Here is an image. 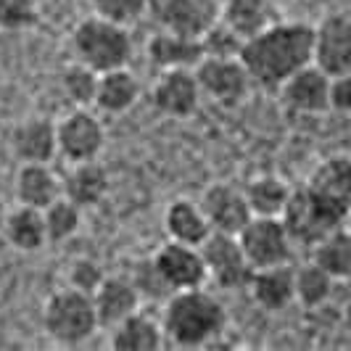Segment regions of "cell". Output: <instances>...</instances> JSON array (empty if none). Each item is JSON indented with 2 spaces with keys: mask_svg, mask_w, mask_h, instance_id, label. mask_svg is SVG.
<instances>
[{
  "mask_svg": "<svg viewBox=\"0 0 351 351\" xmlns=\"http://www.w3.org/2000/svg\"><path fill=\"white\" fill-rule=\"evenodd\" d=\"M241 61L251 82L278 90L299 69L315 61V27L304 21H278L246 37Z\"/></svg>",
  "mask_w": 351,
  "mask_h": 351,
  "instance_id": "1",
  "label": "cell"
},
{
  "mask_svg": "<svg viewBox=\"0 0 351 351\" xmlns=\"http://www.w3.org/2000/svg\"><path fill=\"white\" fill-rule=\"evenodd\" d=\"M161 328L175 346H185V349L214 346V341L228 328V312L222 301L209 293L204 285L175 291L167 296Z\"/></svg>",
  "mask_w": 351,
  "mask_h": 351,
  "instance_id": "2",
  "label": "cell"
},
{
  "mask_svg": "<svg viewBox=\"0 0 351 351\" xmlns=\"http://www.w3.org/2000/svg\"><path fill=\"white\" fill-rule=\"evenodd\" d=\"M71 51L77 61L104 74V71L122 69L130 64L132 37L127 32V24L93 14L71 29Z\"/></svg>",
  "mask_w": 351,
  "mask_h": 351,
  "instance_id": "3",
  "label": "cell"
},
{
  "mask_svg": "<svg viewBox=\"0 0 351 351\" xmlns=\"http://www.w3.org/2000/svg\"><path fill=\"white\" fill-rule=\"evenodd\" d=\"M101 328L93 293L80 288H61L48 296L43 306V330L51 335L56 343L77 346L85 343Z\"/></svg>",
  "mask_w": 351,
  "mask_h": 351,
  "instance_id": "4",
  "label": "cell"
},
{
  "mask_svg": "<svg viewBox=\"0 0 351 351\" xmlns=\"http://www.w3.org/2000/svg\"><path fill=\"white\" fill-rule=\"evenodd\" d=\"M280 217L293 243L304 248H315L325 235L346 225V217L338 214L333 206H328L322 198H317L306 185L291 191V198Z\"/></svg>",
  "mask_w": 351,
  "mask_h": 351,
  "instance_id": "5",
  "label": "cell"
},
{
  "mask_svg": "<svg viewBox=\"0 0 351 351\" xmlns=\"http://www.w3.org/2000/svg\"><path fill=\"white\" fill-rule=\"evenodd\" d=\"M238 241L254 269L291 264L293 246H296L282 217H251L246 228L238 232Z\"/></svg>",
  "mask_w": 351,
  "mask_h": 351,
  "instance_id": "6",
  "label": "cell"
},
{
  "mask_svg": "<svg viewBox=\"0 0 351 351\" xmlns=\"http://www.w3.org/2000/svg\"><path fill=\"white\" fill-rule=\"evenodd\" d=\"M195 80L201 85L204 98L214 101L217 106H238L248 95L251 74L243 66L241 56L232 58H217V56H204L201 64L195 66Z\"/></svg>",
  "mask_w": 351,
  "mask_h": 351,
  "instance_id": "7",
  "label": "cell"
},
{
  "mask_svg": "<svg viewBox=\"0 0 351 351\" xmlns=\"http://www.w3.org/2000/svg\"><path fill=\"white\" fill-rule=\"evenodd\" d=\"M201 254L206 262L209 280L217 282L219 288H248V280L254 275V267L248 262L246 251L241 246L238 235L228 232H211L209 238L201 243Z\"/></svg>",
  "mask_w": 351,
  "mask_h": 351,
  "instance_id": "8",
  "label": "cell"
},
{
  "mask_svg": "<svg viewBox=\"0 0 351 351\" xmlns=\"http://www.w3.org/2000/svg\"><path fill=\"white\" fill-rule=\"evenodd\" d=\"M148 14L154 19L156 29L201 37L219 21V3L217 0H151Z\"/></svg>",
  "mask_w": 351,
  "mask_h": 351,
  "instance_id": "9",
  "label": "cell"
},
{
  "mask_svg": "<svg viewBox=\"0 0 351 351\" xmlns=\"http://www.w3.org/2000/svg\"><path fill=\"white\" fill-rule=\"evenodd\" d=\"M56 135H58V156H64L69 164L98 158L106 143L104 124L85 106H77L61 122H56Z\"/></svg>",
  "mask_w": 351,
  "mask_h": 351,
  "instance_id": "10",
  "label": "cell"
},
{
  "mask_svg": "<svg viewBox=\"0 0 351 351\" xmlns=\"http://www.w3.org/2000/svg\"><path fill=\"white\" fill-rule=\"evenodd\" d=\"M204 93L195 80V69H164L151 88V101L158 114L172 119H188L198 111Z\"/></svg>",
  "mask_w": 351,
  "mask_h": 351,
  "instance_id": "11",
  "label": "cell"
},
{
  "mask_svg": "<svg viewBox=\"0 0 351 351\" xmlns=\"http://www.w3.org/2000/svg\"><path fill=\"white\" fill-rule=\"evenodd\" d=\"M158 272L164 282L169 285V291H188V288H201L209 282V272H206V262L201 246H188V243H177V241H167L164 246L154 254Z\"/></svg>",
  "mask_w": 351,
  "mask_h": 351,
  "instance_id": "12",
  "label": "cell"
},
{
  "mask_svg": "<svg viewBox=\"0 0 351 351\" xmlns=\"http://www.w3.org/2000/svg\"><path fill=\"white\" fill-rule=\"evenodd\" d=\"M315 64L338 77L351 71V16L333 14L315 27Z\"/></svg>",
  "mask_w": 351,
  "mask_h": 351,
  "instance_id": "13",
  "label": "cell"
},
{
  "mask_svg": "<svg viewBox=\"0 0 351 351\" xmlns=\"http://www.w3.org/2000/svg\"><path fill=\"white\" fill-rule=\"evenodd\" d=\"M201 209L209 217V225L214 232L238 235L254 217L248 206L246 191L230 185V182H214L201 195Z\"/></svg>",
  "mask_w": 351,
  "mask_h": 351,
  "instance_id": "14",
  "label": "cell"
},
{
  "mask_svg": "<svg viewBox=\"0 0 351 351\" xmlns=\"http://www.w3.org/2000/svg\"><path fill=\"white\" fill-rule=\"evenodd\" d=\"M278 90L282 104L296 114H322L330 108V74H325L315 61L288 77Z\"/></svg>",
  "mask_w": 351,
  "mask_h": 351,
  "instance_id": "15",
  "label": "cell"
},
{
  "mask_svg": "<svg viewBox=\"0 0 351 351\" xmlns=\"http://www.w3.org/2000/svg\"><path fill=\"white\" fill-rule=\"evenodd\" d=\"M317 198H322L328 206L349 219L351 214V156L335 154L319 161L309 180L304 182Z\"/></svg>",
  "mask_w": 351,
  "mask_h": 351,
  "instance_id": "16",
  "label": "cell"
},
{
  "mask_svg": "<svg viewBox=\"0 0 351 351\" xmlns=\"http://www.w3.org/2000/svg\"><path fill=\"white\" fill-rule=\"evenodd\" d=\"M11 154L21 164H51L58 156L56 124L45 117H29L19 122L11 132Z\"/></svg>",
  "mask_w": 351,
  "mask_h": 351,
  "instance_id": "17",
  "label": "cell"
},
{
  "mask_svg": "<svg viewBox=\"0 0 351 351\" xmlns=\"http://www.w3.org/2000/svg\"><path fill=\"white\" fill-rule=\"evenodd\" d=\"M248 291L262 309L282 312L296 301V269L291 264L259 267L248 280Z\"/></svg>",
  "mask_w": 351,
  "mask_h": 351,
  "instance_id": "18",
  "label": "cell"
},
{
  "mask_svg": "<svg viewBox=\"0 0 351 351\" xmlns=\"http://www.w3.org/2000/svg\"><path fill=\"white\" fill-rule=\"evenodd\" d=\"M93 301H95V312H98L101 328H114L117 322H122L124 317H130L132 312H138L143 299L130 278H122V275H106L104 282L95 288Z\"/></svg>",
  "mask_w": 351,
  "mask_h": 351,
  "instance_id": "19",
  "label": "cell"
},
{
  "mask_svg": "<svg viewBox=\"0 0 351 351\" xmlns=\"http://www.w3.org/2000/svg\"><path fill=\"white\" fill-rule=\"evenodd\" d=\"M148 58L156 69H195L204 58L201 37L177 35L167 29H156L148 40Z\"/></svg>",
  "mask_w": 351,
  "mask_h": 351,
  "instance_id": "20",
  "label": "cell"
},
{
  "mask_svg": "<svg viewBox=\"0 0 351 351\" xmlns=\"http://www.w3.org/2000/svg\"><path fill=\"white\" fill-rule=\"evenodd\" d=\"M164 230H167L169 241L188 243V246H201L214 232L209 225V217L201 209V201H191V198H175L167 206Z\"/></svg>",
  "mask_w": 351,
  "mask_h": 351,
  "instance_id": "21",
  "label": "cell"
},
{
  "mask_svg": "<svg viewBox=\"0 0 351 351\" xmlns=\"http://www.w3.org/2000/svg\"><path fill=\"white\" fill-rule=\"evenodd\" d=\"M61 193L74 201L80 209L98 206L108 193V172L93 158V161H77L61 180Z\"/></svg>",
  "mask_w": 351,
  "mask_h": 351,
  "instance_id": "22",
  "label": "cell"
},
{
  "mask_svg": "<svg viewBox=\"0 0 351 351\" xmlns=\"http://www.w3.org/2000/svg\"><path fill=\"white\" fill-rule=\"evenodd\" d=\"M16 201L24 206L45 209L61 193V180L51 169V164H21L14 182Z\"/></svg>",
  "mask_w": 351,
  "mask_h": 351,
  "instance_id": "23",
  "label": "cell"
},
{
  "mask_svg": "<svg viewBox=\"0 0 351 351\" xmlns=\"http://www.w3.org/2000/svg\"><path fill=\"white\" fill-rule=\"evenodd\" d=\"M3 238L16 248V251H24V254H35L45 243H51L48 241V228H45L43 209L19 204L16 209H11L5 214Z\"/></svg>",
  "mask_w": 351,
  "mask_h": 351,
  "instance_id": "24",
  "label": "cell"
},
{
  "mask_svg": "<svg viewBox=\"0 0 351 351\" xmlns=\"http://www.w3.org/2000/svg\"><path fill=\"white\" fill-rule=\"evenodd\" d=\"M164 328L141 309L124 317L111 328V349L117 351H156L164 343Z\"/></svg>",
  "mask_w": 351,
  "mask_h": 351,
  "instance_id": "25",
  "label": "cell"
},
{
  "mask_svg": "<svg viewBox=\"0 0 351 351\" xmlns=\"http://www.w3.org/2000/svg\"><path fill=\"white\" fill-rule=\"evenodd\" d=\"M141 98V82L132 71L122 69L104 71L98 80V93H95V108L104 114H124Z\"/></svg>",
  "mask_w": 351,
  "mask_h": 351,
  "instance_id": "26",
  "label": "cell"
},
{
  "mask_svg": "<svg viewBox=\"0 0 351 351\" xmlns=\"http://www.w3.org/2000/svg\"><path fill=\"white\" fill-rule=\"evenodd\" d=\"M243 191L254 217H280L293 188H288V182L278 175H259Z\"/></svg>",
  "mask_w": 351,
  "mask_h": 351,
  "instance_id": "27",
  "label": "cell"
},
{
  "mask_svg": "<svg viewBox=\"0 0 351 351\" xmlns=\"http://www.w3.org/2000/svg\"><path fill=\"white\" fill-rule=\"evenodd\" d=\"M315 262L330 272L335 280H351V230L338 228L325 235L315 248Z\"/></svg>",
  "mask_w": 351,
  "mask_h": 351,
  "instance_id": "28",
  "label": "cell"
},
{
  "mask_svg": "<svg viewBox=\"0 0 351 351\" xmlns=\"http://www.w3.org/2000/svg\"><path fill=\"white\" fill-rule=\"evenodd\" d=\"M219 19L238 35L251 37L267 27V0H225L219 5Z\"/></svg>",
  "mask_w": 351,
  "mask_h": 351,
  "instance_id": "29",
  "label": "cell"
},
{
  "mask_svg": "<svg viewBox=\"0 0 351 351\" xmlns=\"http://www.w3.org/2000/svg\"><path fill=\"white\" fill-rule=\"evenodd\" d=\"M333 285L335 278L330 272H325L315 259L296 269V301L304 304V306H309V309L322 306L325 301L330 299Z\"/></svg>",
  "mask_w": 351,
  "mask_h": 351,
  "instance_id": "30",
  "label": "cell"
},
{
  "mask_svg": "<svg viewBox=\"0 0 351 351\" xmlns=\"http://www.w3.org/2000/svg\"><path fill=\"white\" fill-rule=\"evenodd\" d=\"M98 80H101V71H95L93 66L82 64V61H71L61 71V90L66 93L74 106H93L95 104V93H98Z\"/></svg>",
  "mask_w": 351,
  "mask_h": 351,
  "instance_id": "31",
  "label": "cell"
},
{
  "mask_svg": "<svg viewBox=\"0 0 351 351\" xmlns=\"http://www.w3.org/2000/svg\"><path fill=\"white\" fill-rule=\"evenodd\" d=\"M82 211L85 209H80L66 195H58L51 206H45L43 217H45V228H48V241L64 243V241L74 238L82 225Z\"/></svg>",
  "mask_w": 351,
  "mask_h": 351,
  "instance_id": "32",
  "label": "cell"
},
{
  "mask_svg": "<svg viewBox=\"0 0 351 351\" xmlns=\"http://www.w3.org/2000/svg\"><path fill=\"white\" fill-rule=\"evenodd\" d=\"M243 43H246V37L238 35V32H235L232 27H228L222 19L201 35L204 56H217V58H232V56H241Z\"/></svg>",
  "mask_w": 351,
  "mask_h": 351,
  "instance_id": "33",
  "label": "cell"
},
{
  "mask_svg": "<svg viewBox=\"0 0 351 351\" xmlns=\"http://www.w3.org/2000/svg\"><path fill=\"white\" fill-rule=\"evenodd\" d=\"M40 19L37 0H0V32L32 29Z\"/></svg>",
  "mask_w": 351,
  "mask_h": 351,
  "instance_id": "34",
  "label": "cell"
},
{
  "mask_svg": "<svg viewBox=\"0 0 351 351\" xmlns=\"http://www.w3.org/2000/svg\"><path fill=\"white\" fill-rule=\"evenodd\" d=\"M130 280H132V285L138 288L141 299L158 301V299H167V296L172 293V291H169V285H167V282H164V278H161V272H158L154 256L135 264V269H132Z\"/></svg>",
  "mask_w": 351,
  "mask_h": 351,
  "instance_id": "35",
  "label": "cell"
},
{
  "mask_svg": "<svg viewBox=\"0 0 351 351\" xmlns=\"http://www.w3.org/2000/svg\"><path fill=\"white\" fill-rule=\"evenodd\" d=\"M93 14L119 24H132L138 21L143 14H148V3L151 0H88Z\"/></svg>",
  "mask_w": 351,
  "mask_h": 351,
  "instance_id": "36",
  "label": "cell"
},
{
  "mask_svg": "<svg viewBox=\"0 0 351 351\" xmlns=\"http://www.w3.org/2000/svg\"><path fill=\"white\" fill-rule=\"evenodd\" d=\"M104 278H106L104 267L95 262V259H88V256L74 259L69 267V285L85 291V293H95V288L104 282Z\"/></svg>",
  "mask_w": 351,
  "mask_h": 351,
  "instance_id": "37",
  "label": "cell"
},
{
  "mask_svg": "<svg viewBox=\"0 0 351 351\" xmlns=\"http://www.w3.org/2000/svg\"><path fill=\"white\" fill-rule=\"evenodd\" d=\"M330 108L338 114H351V71L330 77Z\"/></svg>",
  "mask_w": 351,
  "mask_h": 351,
  "instance_id": "38",
  "label": "cell"
},
{
  "mask_svg": "<svg viewBox=\"0 0 351 351\" xmlns=\"http://www.w3.org/2000/svg\"><path fill=\"white\" fill-rule=\"evenodd\" d=\"M5 206H3V201H0V238H3V228H5Z\"/></svg>",
  "mask_w": 351,
  "mask_h": 351,
  "instance_id": "39",
  "label": "cell"
},
{
  "mask_svg": "<svg viewBox=\"0 0 351 351\" xmlns=\"http://www.w3.org/2000/svg\"><path fill=\"white\" fill-rule=\"evenodd\" d=\"M346 225H349V230H351V214H349V219H346Z\"/></svg>",
  "mask_w": 351,
  "mask_h": 351,
  "instance_id": "40",
  "label": "cell"
}]
</instances>
